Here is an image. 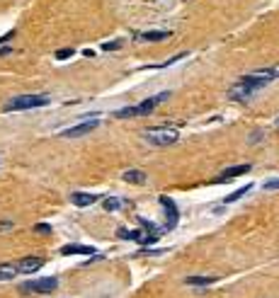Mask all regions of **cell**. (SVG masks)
<instances>
[{
  "label": "cell",
  "mask_w": 279,
  "mask_h": 298,
  "mask_svg": "<svg viewBox=\"0 0 279 298\" xmlns=\"http://www.w3.org/2000/svg\"><path fill=\"white\" fill-rule=\"evenodd\" d=\"M51 99L49 95H20V97H12L3 109L5 111H22V109H37V107H46Z\"/></svg>",
  "instance_id": "cell-3"
},
{
  "label": "cell",
  "mask_w": 279,
  "mask_h": 298,
  "mask_svg": "<svg viewBox=\"0 0 279 298\" xmlns=\"http://www.w3.org/2000/svg\"><path fill=\"white\" fill-rule=\"evenodd\" d=\"M250 189H253V184H246V187L235 189L233 194H228V197L223 199V204H233V201H238V199H240V197H246V194H248V192H250Z\"/></svg>",
  "instance_id": "cell-16"
},
{
  "label": "cell",
  "mask_w": 279,
  "mask_h": 298,
  "mask_svg": "<svg viewBox=\"0 0 279 298\" xmlns=\"http://www.w3.org/2000/svg\"><path fill=\"white\" fill-rule=\"evenodd\" d=\"M250 172V165H233V167H226L221 175H219V182H223V179H233V177H238V175H248Z\"/></svg>",
  "instance_id": "cell-10"
},
{
  "label": "cell",
  "mask_w": 279,
  "mask_h": 298,
  "mask_svg": "<svg viewBox=\"0 0 279 298\" xmlns=\"http://www.w3.org/2000/svg\"><path fill=\"white\" fill-rule=\"evenodd\" d=\"M71 56H73V49H58V51H56V58H58V61L71 58Z\"/></svg>",
  "instance_id": "cell-18"
},
{
  "label": "cell",
  "mask_w": 279,
  "mask_h": 298,
  "mask_svg": "<svg viewBox=\"0 0 279 298\" xmlns=\"http://www.w3.org/2000/svg\"><path fill=\"white\" fill-rule=\"evenodd\" d=\"M124 182H131V184H146V172L144 170H126L122 175Z\"/></svg>",
  "instance_id": "cell-13"
},
{
  "label": "cell",
  "mask_w": 279,
  "mask_h": 298,
  "mask_svg": "<svg viewBox=\"0 0 279 298\" xmlns=\"http://www.w3.org/2000/svg\"><path fill=\"white\" fill-rule=\"evenodd\" d=\"M61 254H95V247H88V245H63Z\"/></svg>",
  "instance_id": "cell-11"
},
{
  "label": "cell",
  "mask_w": 279,
  "mask_h": 298,
  "mask_svg": "<svg viewBox=\"0 0 279 298\" xmlns=\"http://www.w3.org/2000/svg\"><path fill=\"white\" fill-rule=\"evenodd\" d=\"M34 231L37 233H51V226H49V223H37V226H34Z\"/></svg>",
  "instance_id": "cell-19"
},
{
  "label": "cell",
  "mask_w": 279,
  "mask_h": 298,
  "mask_svg": "<svg viewBox=\"0 0 279 298\" xmlns=\"http://www.w3.org/2000/svg\"><path fill=\"white\" fill-rule=\"evenodd\" d=\"M10 228H12L10 221H0V231H10Z\"/></svg>",
  "instance_id": "cell-23"
},
{
  "label": "cell",
  "mask_w": 279,
  "mask_h": 298,
  "mask_svg": "<svg viewBox=\"0 0 279 298\" xmlns=\"http://www.w3.org/2000/svg\"><path fill=\"white\" fill-rule=\"evenodd\" d=\"M158 201H160V206L165 209V231H172V228L178 226V218H180L178 206H175L172 199H167V197H160Z\"/></svg>",
  "instance_id": "cell-6"
},
{
  "label": "cell",
  "mask_w": 279,
  "mask_h": 298,
  "mask_svg": "<svg viewBox=\"0 0 279 298\" xmlns=\"http://www.w3.org/2000/svg\"><path fill=\"white\" fill-rule=\"evenodd\" d=\"M214 281H219V276H187L185 279V284H190V286H209Z\"/></svg>",
  "instance_id": "cell-14"
},
{
  "label": "cell",
  "mask_w": 279,
  "mask_h": 298,
  "mask_svg": "<svg viewBox=\"0 0 279 298\" xmlns=\"http://www.w3.org/2000/svg\"><path fill=\"white\" fill-rule=\"evenodd\" d=\"M44 267V259L42 257H27L22 262H17V272H22V274H34L37 269H42Z\"/></svg>",
  "instance_id": "cell-8"
},
{
  "label": "cell",
  "mask_w": 279,
  "mask_h": 298,
  "mask_svg": "<svg viewBox=\"0 0 279 298\" xmlns=\"http://www.w3.org/2000/svg\"><path fill=\"white\" fill-rule=\"evenodd\" d=\"M58 288V279L56 276H46V279H32V281H24L20 284V291L32 296V293H54Z\"/></svg>",
  "instance_id": "cell-4"
},
{
  "label": "cell",
  "mask_w": 279,
  "mask_h": 298,
  "mask_svg": "<svg viewBox=\"0 0 279 298\" xmlns=\"http://www.w3.org/2000/svg\"><path fill=\"white\" fill-rule=\"evenodd\" d=\"M12 36H15V32H8L5 36H0V44H5V42H10Z\"/></svg>",
  "instance_id": "cell-22"
},
{
  "label": "cell",
  "mask_w": 279,
  "mask_h": 298,
  "mask_svg": "<svg viewBox=\"0 0 279 298\" xmlns=\"http://www.w3.org/2000/svg\"><path fill=\"white\" fill-rule=\"evenodd\" d=\"M119 46H122L119 42H112V44L107 42V44H102V49H104V51H110V49H119Z\"/></svg>",
  "instance_id": "cell-21"
},
{
  "label": "cell",
  "mask_w": 279,
  "mask_h": 298,
  "mask_svg": "<svg viewBox=\"0 0 279 298\" xmlns=\"http://www.w3.org/2000/svg\"><path fill=\"white\" fill-rule=\"evenodd\" d=\"M170 97V92H160V95H156V97H148L146 102H141L138 107H136V117H144V114H151V111L156 109L158 104L163 102V99Z\"/></svg>",
  "instance_id": "cell-7"
},
{
  "label": "cell",
  "mask_w": 279,
  "mask_h": 298,
  "mask_svg": "<svg viewBox=\"0 0 279 298\" xmlns=\"http://www.w3.org/2000/svg\"><path fill=\"white\" fill-rule=\"evenodd\" d=\"M170 34H172V32H165V29H160V32H144V34H136V39H141V42H163V39H170Z\"/></svg>",
  "instance_id": "cell-12"
},
{
  "label": "cell",
  "mask_w": 279,
  "mask_h": 298,
  "mask_svg": "<svg viewBox=\"0 0 279 298\" xmlns=\"http://www.w3.org/2000/svg\"><path fill=\"white\" fill-rule=\"evenodd\" d=\"M144 138L151 145L165 148V145L178 143L180 133H178V129H172V126H156V129H146V131H144Z\"/></svg>",
  "instance_id": "cell-2"
},
{
  "label": "cell",
  "mask_w": 279,
  "mask_h": 298,
  "mask_svg": "<svg viewBox=\"0 0 279 298\" xmlns=\"http://www.w3.org/2000/svg\"><path fill=\"white\" fill-rule=\"evenodd\" d=\"M265 189H267V192H272V189H279V179H269V182H265Z\"/></svg>",
  "instance_id": "cell-20"
},
{
  "label": "cell",
  "mask_w": 279,
  "mask_h": 298,
  "mask_svg": "<svg viewBox=\"0 0 279 298\" xmlns=\"http://www.w3.org/2000/svg\"><path fill=\"white\" fill-rule=\"evenodd\" d=\"M97 126H100V119L92 117V119L78 124V126H71V129H66V131H61V138H78V136H85V133L95 131Z\"/></svg>",
  "instance_id": "cell-5"
},
{
  "label": "cell",
  "mask_w": 279,
  "mask_h": 298,
  "mask_svg": "<svg viewBox=\"0 0 279 298\" xmlns=\"http://www.w3.org/2000/svg\"><path fill=\"white\" fill-rule=\"evenodd\" d=\"M262 88H265V83H262V80H257V78H253V76H243L233 88L228 90V99L246 102V99H250L253 95H257Z\"/></svg>",
  "instance_id": "cell-1"
},
{
  "label": "cell",
  "mask_w": 279,
  "mask_h": 298,
  "mask_svg": "<svg viewBox=\"0 0 279 298\" xmlns=\"http://www.w3.org/2000/svg\"><path fill=\"white\" fill-rule=\"evenodd\" d=\"M17 276V265H0V281H10Z\"/></svg>",
  "instance_id": "cell-15"
},
{
  "label": "cell",
  "mask_w": 279,
  "mask_h": 298,
  "mask_svg": "<svg viewBox=\"0 0 279 298\" xmlns=\"http://www.w3.org/2000/svg\"><path fill=\"white\" fill-rule=\"evenodd\" d=\"M102 206H104L107 211H117L119 206H122V201H119V199H104V204H102Z\"/></svg>",
  "instance_id": "cell-17"
},
{
  "label": "cell",
  "mask_w": 279,
  "mask_h": 298,
  "mask_svg": "<svg viewBox=\"0 0 279 298\" xmlns=\"http://www.w3.org/2000/svg\"><path fill=\"white\" fill-rule=\"evenodd\" d=\"M97 199H100V194H88V192H73L71 194V201L76 206H92Z\"/></svg>",
  "instance_id": "cell-9"
}]
</instances>
